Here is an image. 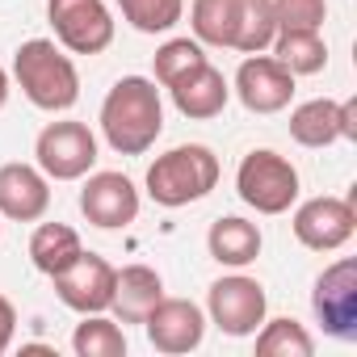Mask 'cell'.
<instances>
[{
    "label": "cell",
    "instance_id": "cell-7",
    "mask_svg": "<svg viewBox=\"0 0 357 357\" xmlns=\"http://www.w3.org/2000/svg\"><path fill=\"white\" fill-rule=\"evenodd\" d=\"M55 43L72 55H101L114 43V17L105 0H47Z\"/></svg>",
    "mask_w": 357,
    "mask_h": 357
},
{
    "label": "cell",
    "instance_id": "cell-28",
    "mask_svg": "<svg viewBox=\"0 0 357 357\" xmlns=\"http://www.w3.org/2000/svg\"><path fill=\"white\" fill-rule=\"evenodd\" d=\"M13 332H17V307H13L5 294H0V353H9Z\"/></svg>",
    "mask_w": 357,
    "mask_h": 357
},
{
    "label": "cell",
    "instance_id": "cell-10",
    "mask_svg": "<svg viewBox=\"0 0 357 357\" xmlns=\"http://www.w3.org/2000/svg\"><path fill=\"white\" fill-rule=\"evenodd\" d=\"M143 332L151 340L155 353H168V357H181V353H194L202 340H206V311L190 298H160L147 319H143Z\"/></svg>",
    "mask_w": 357,
    "mask_h": 357
},
{
    "label": "cell",
    "instance_id": "cell-15",
    "mask_svg": "<svg viewBox=\"0 0 357 357\" xmlns=\"http://www.w3.org/2000/svg\"><path fill=\"white\" fill-rule=\"evenodd\" d=\"M51 211V176L38 164H0V219L38 223Z\"/></svg>",
    "mask_w": 357,
    "mask_h": 357
},
{
    "label": "cell",
    "instance_id": "cell-12",
    "mask_svg": "<svg viewBox=\"0 0 357 357\" xmlns=\"http://www.w3.org/2000/svg\"><path fill=\"white\" fill-rule=\"evenodd\" d=\"M114 265L97 252H80L63 273H55V294L63 307H72L76 315H97V311H109L114 303Z\"/></svg>",
    "mask_w": 357,
    "mask_h": 357
},
{
    "label": "cell",
    "instance_id": "cell-25",
    "mask_svg": "<svg viewBox=\"0 0 357 357\" xmlns=\"http://www.w3.org/2000/svg\"><path fill=\"white\" fill-rule=\"evenodd\" d=\"M206 63V51H202V43L198 38H168L155 55H151V72H155V84H176L185 72H194V68H202Z\"/></svg>",
    "mask_w": 357,
    "mask_h": 357
},
{
    "label": "cell",
    "instance_id": "cell-16",
    "mask_svg": "<svg viewBox=\"0 0 357 357\" xmlns=\"http://www.w3.org/2000/svg\"><path fill=\"white\" fill-rule=\"evenodd\" d=\"M168 93H172V105L185 118H194V122L219 118L227 109V101H231V84H227V76L219 68H211V59L202 68L185 72L176 84H168Z\"/></svg>",
    "mask_w": 357,
    "mask_h": 357
},
{
    "label": "cell",
    "instance_id": "cell-14",
    "mask_svg": "<svg viewBox=\"0 0 357 357\" xmlns=\"http://www.w3.org/2000/svg\"><path fill=\"white\" fill-rule=\"evenodd\" d=\"M290 139L298 147H332L340 139H357V101H328V97H315V101H303L294 114H290Z\"/></svg>",
    "mask_w": 357,
    "mask_h": 357
},
{
    "label": "cell",
    "instance_id": "cell-21",
    "mask_svg": "<svg viewBox=\"0 0 357 357\" xmlns=\"http://www.w3.org/2000/svg\"><path fill=\"white\" fill-rule=\"evenodd\" d=\"M273 34H278V22H273V5H269V0H236V34H231V51L261 55V51H269Z\"/></svg>",
    "mask_w": 357,
    "mask_h": 357
},
{
    "label": "cell",
    "instance_id": "cell-22",
    "mask_svg": "<svg viewBox=\"0 0 357 357\" xmlns=\"http://www.w3.org/2000/svg\"><path fill=\"white\" fill-rule=\"evenodd\" d=\"M72 353L76 357H122L126 353V332L105 311L84 315L76 324V332H72Z\"/></svg>",
    "mask_w": 357,
    "mask_h": 357
},
{
    "label": "cell",
    "instance_id": "cell-20",
    "mask_svg": "<svg viewBox=\"0 0 357 357\" xmlns=\"http://www.w3.org/2000/svg\"><path fill=\"white\" fill-rule=\"evenodd\" d=\"M80 252H84L80 231L68 227V223H38L34 236H30V261H34V269L47 273V278L63 273Z\"/></svg>",
    "mask_w": 357,
    "mask_h": 357
},
{
    "label": "cell",
    "instance_id": "cell-19",
    "mask_svg": "<svg viewBox=\"0 0 357 357\" xmlns=\"http://www.w3.org/2000/svg\"><path fill=\"white\" fill-rule=\"evenodd\" d=\"M269 51L290 76H315L328 68V43L319 30H278Z\"/></svg>",
    "mask_w": 357,
    "mask_h": 357
},
{
    "label": "cell",
    "instance_id": "cell-3",
    "mask_svg": "<svg viewBox=\"0 0 357 357\" xmlns=\"http://www.w3.org/2000/svg\"><path fill=\"white\" fill-rule=\"evenodd\" d=\"M219 185V155L206 143H181L168 147L164 155H155V164L147 168V198L164 211L202 202L211 190Z\"/></svg>",
    "mask_w": 357,
    "mask_h": 357
},
{
    "label": "cell",
    "instance_id": "cell-26",
    "mask_svg": "<svg viewBox=\"0 0 357 357\" xmlns=\"http://www.w3.org/2000/svg\"><path fill=\"white\" fill-rule=\"evenodd\" d=\"M118 9L139 34H168L185 17V0H118Z\"/></svg>",
    "mask_w": 357,
    "mask_h": 357
},
{
    "label": "cell",
    "instance_id": "cell-24",
    "mask_svg": "<svg viewBox=\"0 0 357 357\" xmlns=\"http://www.w3.org/2000/svg\"><path fill=\"white\" fill-rule=\"evenodd\" d=\"M190 26L202 47H231L236 34V0H194Z\"/></svg>",
    "mask_w": 357,
    "mask_h": 357
},
{
    "label": "cell",
    "instance_id": "cell-13",
    "mask_svg": "<svg viewBox=\"0 0 357 357\" xmlns=\"http://www.w3.org/2000/svg\"><path fill=\"white\" fill-rule=\"evenodd\" d=\"M231 93L240 97V105L248 114H282L294 97V76L273 59V55H248L236 72Z\"/></svg>",
    "mask_w": 357,
    "mask_h": 357
},
{
    "label": "cell",
    "instance_id": "cell-2",
    "mask_svg": "<svg viewBox=\"0 0 357 357\" xmlns=\"http://www.w3.org/2000/svg\"><path fill=\"white\" fill-rule=\"evenodd\" d=\"M13 80L22 84L26 101L47 114H63L80 101V72H76L72 55H63V47L51 38H30L17 47Z\"/></svg>",
    "mask_w": 357,
    "mask_h": 357
},
{
    "label": "cell",
    "instance_id": "cell-9",
    "mask_svg": "<svg viewBox=\"0 0 357 357\" xmlns=\"http://www.w3.org/2000/svg\"><path fill=\"white\" fill-rule=\"evenodd\" d=\"M290 227H294V240H298L303 248H311V252H336V248H344V244L353 240V231H357V211H353L349 198L319 194V198H307V202L294 211Z\"/></svg>",
    "mask_w": 357,
    "mask_h": 357
},
{
    "label": "cell",
    "instance_id": "cell-27",
    "mask_svg": "<svg viewBox=\"0 0 357 357\" xmlns=\"http://www.w3.org/2000/svg\"><path fill=\"white\" fill-rule=\"evenodd\" d=\"M278 30H324L328 0H269Z\"/></svg>",
    "mask_w": 357,
    "mask_h": 357
},
{
    "label": "cell",
    "instance_id": "cell-11",
    "mask_svg": "<svg viewBox=\"0 0 357 357\" xmlns=\"http://www.w3.org/2000/svg\"><path fill=\"white\" fill-rule=\"evenodd\" d=\"M80 215L101 231H122L139 219V190L126 172H89L80 190Z\"/></svg>",
    "mask_w": 357,
    "mask_h": 357
},
{
    "label": "cell",
    "instance_id": "cell-8",
    "mask_svg": "<svg viewBox=\"0 0 357 357\" xmlns=\"http://www.w3.org/2000/svg\"><path fill=\"white\" fill-rule=\"evenodd\" d=\"M311 311L332 340H357V261L340 257L315 278Z\"/></svg>",
    "mask_w": 357,
    "mask_h": 357
},
{
    "label": "cell",
    "instance_id": "cell-5",
    "mask_svg": "<svg viewBox=\"0 0 357 357\" xmlns=\"http://www.w3.org/2000/svg\"><path fill=\"white\" fill-rule=\"evenodd\" d=\"M34 164L51 176V181H80L97 164V135L84 122H51L34 139Z\"/></svg>",
    "mask_w": 357,
    "mask_h": 357
},
{
    "label": "cell",
    "instance_id": "cell-29",
    "mask_svg": "<svg viewBox=\"0 0 357 357\" xmlns=\"http://www.w3.org/2000/svg\"><path fill=\"white\" fill-rule=\"evenodd\" d=\"M5 105H9V72L0 68V109H5Z\"/></svg>",
    "mask_w": 357,
    "mask_h": 357
},
{
    "label": "cell",
    "instance_id": "cell-23",
    "mask_svg": "<svg viewBox=\"0 0 357 357\" xmlns=\"http://www.w3.org/2000/svg\"><path fill=\"white\" fill-rule=\"evenodd\" d=\"M252 336H257V353L261 357H311L315 353L311 332L298 319H290V315H282V319H269L265 315V324Z\"/></svg>",
    "mask_w": 357,
    "mask_h": 357
},
{
    "label": "cell",
    "instance_id": "cell-6",
    "mask_svg": "<svg viewBox=\"0 0 357 357\" xmlns=\"http://www.w3.org/2000/svg\"><path fill=\"white\" fill-rule=\"evenodd\" d=\"M206 315L223 336H252L269 315L265 286L257 278H248V273H227V278H219L211 286Z\"/></svg>",
    "mask_w": 357,
    "mask_h": 357
},
{
    "label": "cell",
    "instance_id": "cell-4",
    "mask_svg": "<svg viewBox=\"0 0 357 357\" xmlns=\"http://www.w3.org/2000/svg\"><path fill=\"white\" fill-rule=\"evenodd\" d=\"M236 194L257 215H286L298 202V168L282 151L257 147L236 168Z\"/></svg>",
    "mask_w": 357,
    "mask_h": 357
},
{
    "label": "cell",
    "instance_id": "cell-1",
    "mask_svg": "<svg viewBox=\"0 0 357 357\" xmlns=\"http://www.w3.org/2000/svg\"><path fill=\"white\" fill-rule=\"evenodd\" d=\"M164 130V101L155 80L122 76L101 101V135L118 155H143Z\"/></svg>",
    "mask_w": 357,
    "mask_h": 357
},
{
    "label": "cell",
    "instance_id": "cell-17",
    "mask_svg": "<svg viewBox=\"0 0 357 357\" xmlns=\"http://www.w3.org/2000/svg\"><path fill=\"white\" fill-rule=\"evenodd\" d=\"M164 298V282L151 265H126L114 273V303L109 311L118 315V324H143L147 311Z\"/></svg>",
    "mask_w": 357,
    "mask_h": 357
},
{
    "label": "cell",
    "instance_id": "cell-18",
    "mask_svg": "<svg viewBox=\"0 0 357 357\" xmlns=\"http://www.w3.org/2000/svg\"><path fill=\"white\" fill-rule=\"evenodd\" d=\"M261 244H265V240H261V227L248 223V219H240V215H223V219H215L211 231H206L211 257H215L219 265H227V269L252 265V261L261 257Z\"/></svg>",
    "mask_w": 357,
    "mask_h": 357
}]
</instances>
